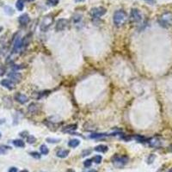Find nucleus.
<instances>
[{
	"mask_svg": "<svg viewBox=\"0 0 172 172\" xmlns=\"http://www.w3.org/2000/svg\"><path fill=\"white\" fill-rule=\"evenodd\" d=\"M129 157L127 156H114L112 157V163L116 168H122L128 163Z\"/></svg>",
	"mask_w": 172,
	"mask_h": 172,
	"instance_id": "2",
	"label": "nucleus"
},
{
	"mask_svg": "<svg viewBox=\"0 0 172 172\" xmlns=\"http://www.w3.org/2000/svg\"><path fill=\"white\" fill-rule=\"evenodd\" d=\"M145 1H146L147 3L151 4H155V0H145Z\"/></svg>",
	"mask_w": 172,
	"mask_h": 172,
	"instance_id": "35",
	"label": "nucleus"
},
{
	"mask_svg": "<svg viewBox=\"0 0 172 172\" xmlns=\"http://www.w3.org/2000/svg\"><path fill=\"white\" fill-rule=\"evenodd\" d=\"M31 40H32L31 34H27V35L23 38V40L22 41V47H27V46L30 43Z\"/></svg>",
	"mask_w": 172,
	"mask_h": 172,
	"instance_id": "14",
	"label": "nucleus"
},
{
	"mask_svg": "<svg viewBox=\"0 0 172 172\" xmlns=\"http://www.w3.org/2000/svg\"><path fill=\"white\" fill-rule=\"evenodd\" d=\"M79 144H80V140H78V139H73V140H71L69 141L68 145L72 148H76L79 145Z\"/></svg>",
	"mask_w": 172,
	"mask_h": 172,
	"instance_id": "17",
	"label": "nucleus"
},
{
	"mask_svg": "<svg viewBox=\"0 0 172 172\" xmlns=\"http://www.w3.org/2000/svg\"><path fill=\"white\" fill-rule=\"evenodd\" d=\"M13 145L15 146H16V147H18V148H22V147L25 146L24 141L22 140H13Z\"/></svg>",
	"mask_w": 172,
	"mask_h": 172,
	"instance_id": "20",
	"label": "nucleus"
},
{
	"mask_svg": "<svg viewBox=\"0 0 172 172\" xmlns=\"http://www.w3.org/2000/svg\"><path fill=\"white\" fill-rule=\"evenodd\" d=\"M53 19L52 16H45V17L43 18V20L41 21V26H40L41 30L43 32L47 31V29H48V28H49V27L51 26V24L53 23Z\"/></svg>",
	"mask_w": 172,
	"mask_h": 172,
	"instance_id": "4",
	"label": "nucleus"
},
{
	"mask_svg": "<svg viewBox=\"0 0 172 172\" xmlns=\"http://www.w3.org/2000/svg\"><path fill=\"white\" fill-rule=\"evenodd\" d=\"M16 7L19 11H23V8H24V0H17L16 4Z\"/></svg>",
	"mask_w": 172,
	"mask_h": 172,
	"instance_id": "19",
	"label": "nucleus"
},
{
	"mask_svg": "<svg viewBox=\"0 0 172 172\" xmlns=\"http://www.w3.org/2000/svg\"><path fill=\"white\" fill-rule=\"evenodd\" d=\"M40 151H41V154H43V155H47L48 152H49V150H48V148H47V146L46 145H41L40 146Z\"/></svg>",
	"mask_w": 172,
	"mask_h": 172,
	"instance_id": "22",
	"label": "nucleus"
},
{
	"mask_svg": "<svg viewBox=\"0 0 172 172\" xmlns=\"http://www.w3.org/2000/svg\"><path fill=\"white\" fill-rule=\"evenodd\" d=\"M68 25V21L65 18L59 19L56 22V26H55V29L57 31H63Z\"/></svg>",
	"mask_w": 172,
	"mask_h": 172,
	"instance_id": "7",
	"label": "nucleus"
},
{
	"mask_svg": "<svg viewBox=\"0 0 172 172\" xmlns=\"http://www.w3.org/2000/svg\"><path fill=\"white\" fill-rule=\"evenodd\" d=\"M9 172H18V171H17L16 167H11V168H10Z\"/></svg>",
	"mask_w": 172,
	"mask_h": 172,
	"instance_id": "34",
	"label": "nucleus"
},
{
	"mask_svg": "<svg viewBox=\"0 0 172 172\" xmlns=\"http://www.w3.org/2000/svg\"><path fill=\"white\" fill-rule=\"evenodd\" d=\"M47 4L50 6H56L60 3V0H47Z\"/></svg>",
	"mask_w": 172,
	"mask_h": 172,
	"instance_id": "26",
	"label": "nucleus"
},
{
	"mask_svg": "<svg viewBox=\"0 0 172 172\" xmlns=\"http://www.w3.org/2000/svg\"><path fill=\"white\" fill-rule=\"evenodd\" d=\"M21 47H22V41H21L20 36H19V34H18V36L15 37L14 45H13V50H14L15 53H16Z\"/></svg>",
	"mask_w": 172,
	"mask_h": 172,
	"instance_id": "12",
	"label": "nucleus"
},
{
	"mask_svg": "<svg viewBox=\"0 0 172 172\" xmlns=\"http://www.w3.org/2000/svg\"><path fill=\"white\" fill-rule=\"evenodd\" d=\"M21 172H29L28 171H26V170H24V171H22Z\"/></svg>",
	"mask_w": 172,
	"mask_h": 172,
	"instance_id": "40",
	"label": "nucleus"
},
{
	"mask_svg": "<svg viewBox=\"0 0 172 172\" xmlns=\"http://www.w3.org/2000/svg\"><path fill=\"white\" fill-rule=\"evenodd\" d=\"M91 153V150H84L83 152H82V157H85V156H88V155H90Z\"/></svg>",
	"mask_w": 172,
	"mask_h": 172,
	"instance_id": "32",
	"label": "nucleus"
},
{
	"mask_svg": "<svg viewBox=\"0 0 172 172\" xmlns=\"http://www.w3.org/2000/svg\"><path fill=\"white\" fill-rule=\"evenodd\" d=\"M158 22L162 27L168 28L172 24V13L171 12H165L159 17Z\"/></svg>",
	"mask_w": 172,
	"mask_h": 172,
	"instance_id": "3",
	"label": "nucleus"
},
{
	"mask_svg": "<svg viewBox=\"0 0 172 172\" xmlns=\"http://www.w3.org/2000/svg\"><path fill=\"white\" fill-rule=\"evenodd\" d=\"M30 155H31L33 157H34V158H36V159H40L41 158V154L39 153V152H32L29 153Z\"/></svg>",
	"mask_w": 172,
	"mask_h": 172,
	"instance_id": "30",
	"label": "nucleus"
},
{
	"mask_svg": "<svg viewBox=\"0 0 172 172\" xmlns=\"http://www.w3.org/2000/svg\"><path fill=\"white\" fill-rule=\"evenodd\" d=\"M26 1H28V2H33V1H34V0H26Z\"/></svg>",
	"mask_w": 172,
	"mask_h": 172,
	"instance_id": "39",
	"label": "nucleus"
},
{
	"mask_svg": "<svg viewBox=\"0 0 172 172\" xmlns=\"http://www.w3.org/2000/svg\"><path fill=\"white\" fill-rule=\"evenodd\" d=\"M46 140L48 142V143H59L60 141V139H53V138H47Z\"/></svg>",
	"mask_w": 172,
	"mask_h": 172,
	"instance_id": "31",
	"label": "nucleus"
},
{
	"mask_svg": "<svg viewBox=\"0 0 172 172\" xmlns=\"http://www.w3.org/2000/svg\"><path fill=\"white\" fill-rule=\"evenodd\" d=\"M81 20H82V15H80V14H74V15L72 16V21H73L75 23L80 22Z\"/></svg>",
	"mask_w": 172,
	"mask_h": 172,
	"instance_id": "24",
	"label": "nucleus"
},
{
	"mask_svg": "<svg viewBox=\"0 0 172 172\" xmlns=\"http://www.w3.org/2000/svg\"><path fill=\"white\" fill-rule=\"evenodd\" d=\"M9 78L11 79L12 82H20L22 79V74L20 72H11L8 74Z\"/></svg>",
	"mask_w": 172,
	"mask_h": 172,
	"instance_id": "11",
	"label": "nucleus"
},
{
	"mask_svg": "<svg viewBox=\"0 0 172 172\" xmlns=\"http://www.w3.org/2000/svg\"><path fill=\"white\" fill-rule=\"evenodd\" d=\"M108 134H105V133H92L91 135V139H100V138H102V137H105L107 136Z\"/></svg>",
	"mask_w": 172,
	"mask_h": 172,
	"instance_id": "23",
	"label": "nucleus"
},
{
	"mask_svg": "<svg viewBox=\"0 0 172 172\" xmlns=\"http://www.w3.org/2000/svg\"><path fill=\"white\" fill-rule=\"evenodd\" d=\"M108 150H109V147L107 145H99L95 147V151L98 152H101V153H104Z\"/></svg>",
	"mask_w": 172,
	"mask_h": 172,
	"instance_id": "15",
	"label": "nucleus"
},
{
	"mask_svg": "<svg viewBox=\"0 0 172 172\" xmlns=\"http://www.w3.org/2000/svg\"><path fill=\"white\" fill-rule=\"evenodd\" d=\"M69 152H70L68 150H60L57 152V157H60V158H65V157H66L68 156Z\"/></svg>",
	"mask_w": 172,
	"mask_h": 172,
	"instance_id": "18",
	"label": "nucleus"
},
{
	"mask_svg": "<svg viewBox=\"0 0 172 172\" xmlns=\"http://www.w3.org/2000/svg\"><path fill=\"white\" fill-rule=\"evenodd\" d=\"M35 141H36V139L33 135H29V136L27 137V142L29 144H34V143H35Z\"/></svg>",
	"mask_w": 172,
	"mask_h": 172,
	"instance_id": "28",
	"label": "nucleus"
},
{
	"mask_svg": "<svg viewBox=\"0 0 172 172\" xmlns=\"http://www.w3.org/2000/svg\"><path fill=\"white\" fill-rule=\"evenodd\" d=\"M11 149L10 146L8 145H0V155H3V154H6L7 152Z\"/></svg>",
	"mask_w": 172,
	"mask_h": 172,
	"instance_id": "21",
	"label": "nucleus"
},
{
	"mask_svg": "<svg viewBox=\"0 0 172 172\" xmlns=\"http://www.w3.org/2000/svg\"><path fill=\"white\" fill-rule=\"evenodd\" d=\"M18 22H19V23H20V25H22V26H26V25L30 22V17H29V16L28 14L24 13V14H22V15H21V16H19Z\"/></svg>",
	"mask_w": 172,
	"mask_h": 172,
	"instance_id": "8",
	"label": "nucleus"
},
{
	"mask_svg": "<svg viewBox=\"0 0 172 172\" xmlns=\"http://www.w3.org/2000/svg\"><path fill=\"white\" fill-rule=\"evenodd\" d=\"M78 128V125L77 124H71V125L66 126L63 128V132H67V133H70V132H73L75 130H77Z\"/></svg>",
	"mask_w": 172,
	"mask_h": 172,
	"instance_id": "16",
	"label": "nucleus"
},
{
	"mask_svg": "<svg viewBox=\"0 0 172 172\" xmlns=\"http://www.w3.org/2000/svg\"><path fill=\"white\" fill-rule=\"evenodd\" d=\"M4 11H5V13H7L10 16L14 14V10L11 7H10V6H5L4 7Z\"/></svg>",
	"mask_w": 172,
	"mask_h": 172,
	"instance_id": "25",
	"label": "nucleus"
},
{
	"mask_svg": "<svg viewBox=\"0 0 172 172\" xmlns=\"http://www.w3.org/2000/svg\"><path fill=\"white\" fill-rule=\"evenodd\" d=\"M15 99H16V102H18L21 104H24V103H26L29 101L28 96L22 94V93H16L15 95Z\"/></svg>",
	"mask_w": 172,
	"mask_h": 172,
	"instance_id": "10",
	"label": "nucleus"
},
{
	"mask_svg": "<svg viewBox=\"0 0 172 172\" xmlns=\"http://www.w3.org/2000/svg\"><path fill=\"white\" fill-rule=\"evenodd\" d=\"M5 73V69L3 66H0V76H3Z\"/></svg>",
	"mask_w": 172,
	"mask_h": 172,
	"instance_id": "33",
	"label": "nucleus"
},
{
	"mask_svg": "<svg viewBox=\"0 0 172 172\" xmlns=\"http://www.w3.org/2000/svg\"><path fill=\"white\" fill-rule=\"evenodd\" d=\"M107 12V10L103 7H95L92 8L91 11V15L93 16L94 18H99L103 15H105Z\"/></svg>",
	"mask_w": 172,
	"mask_h": 172,
	"instance_id": "6",
	"label": "nucleus"
},
{
	"mask_svg": "<svg viewBox=\"0 0 172 172\" xmlns=\"http://www.w3.org/2000/svg\"><path fill=\"white\" fill-rule=\"evenodd\" d=\"M85 0H75V2H77V3H81V2H84Z\"/></svg>",
	"mask_w": 172,
	"mask_h": 172,
	"instance_id": "38",
	"label": "nucleus"
},
{
	"mask_svg": "<svg viewBox=\"0 0 172 172\" xmlns=\"http://www.w3.org/2000/svg\"><path fill=\"white\" fill-rule=\"evenodd\" d=\"M1 136H2V134H1V133H0V138H1Z\"/></svg>",
	"mask_w": 172,
	"mask_h": 172,
	"instance_id": "41",
	"label": "nucleus"
},
{
	"mask_svg": "<svg viewBox=\"0 0 172 172\" xmlns=\"http://www.w3.org/2000/svg\"><path fill=\"white\" fill-rule=\"evenodd\" d=\"M84 172H97L96 171H95V170H89V171H86Z\"/></svg>",
	"mask_w": 172,
	"mask_h": 172,
	"instance_id": "37",
	"label": "nucleus"
},
{
	"mask_svg": "<svg viewBox=\"0 0 172 172\" xmlns=\"http://www.w3.org/2000/svg\"><path fill=\"white\" fill-rule=\"evenodd\" d=\"M39 109H40L39 104H37V103H31V104H29V106L28 107V111H29L30 114H36V113L39 111Z\"/></svg>",
	"mask_w": 172,
	"mask_h": 172,
	"instance_id": "13",
	"label": "nucleus"
},
{
	"mask_svg": "<svg viewBox=\"0 0 172 172\" xmlns=\"http://www.w3.org/2000/svg\"><path fill=\"white\" fill-rule=\"evenodd\" d=\"M102 157L101 156V155H96L92 159V161H94L95 164H100L102 162Z\"/></svg>",
	"mask_w": 172,
	"mask_h": 172,
	"instance_id": "27",
	"label": "nucleus"
},
{
	"mask_svg": "<svg viewBox=\"0 0 172 172\" xmlns=\"http://www.w3.org/2000/svg\"><path fill=\"white\" fill-rule=\"evenodd\" d=\"M1 84L4 87L7 88L8 90H14L15 89V84H14V82H12L10 79H3L1 81Z\"/></svg>",
	"mask_w": 172,
	"mask_h": 172,
	"instance_id": "9",
	"label": "nucleus"
},
{
	"mask_svg": "<svg viewBox=\"0 0 172 172\" xmlns=\"http://www.w3.org/2000/svg\"><path fill=\"white\" fill-rule=\"evenodd\" d=\"M91 161H92L91 159H87V160H85V161L84 162V167H86V168L91 167V164H92V162H91Z\"/></svg>",
	"mask_w": 172,
	"mask_h": 172,
	"instance_id": "29",
	"label": "nucleus"
},
{
	"mask_svg": "<svg viewBox=\"0 0 172 172\" xmlns=\"http://www.w3.org/2000/svg\"><path fill=\"white\" fill-rule=\"evenodd\" d=\"M65 172H75V171L72 170V169H69V170H67Z\"/></svg>",
	"mask_w": 172,
	"mask_h": 172,
	"instance_id": "36",
	"label": "nucleus"
},
{
	"mask_svg": "<svg viewBox=\"0 0 172 172\" xmlns=\"http://www.w3.org/2000/svg\"><path fill=\"white\" fill-rule=\"evenodd\" d=\"M130 20L132 22L138 23L142 20V14L138 9H133L130 14Z\"/></svg>",
	"mask_w": 172,
	"mask_h": 172,
	"instance_id": "5",
	"label": "nucleus"
},
{
	"mask_svg": "<svg viewBox=\"0 0 172 172\" xmlns=\"http://www.w3.org/2000/svg\"><path fill=\"white\" fill-rule=\"evenodd\" d=\"M126 20H127V15L124 11L119 10L114 12L113 16V22L116 27H121L122 25H124Z\"/></svg>",
	"mask_w": 172,
	"mask_h": 172,
	"instance_id": "1",
	"label": "nucleus"
}]
</instances>
